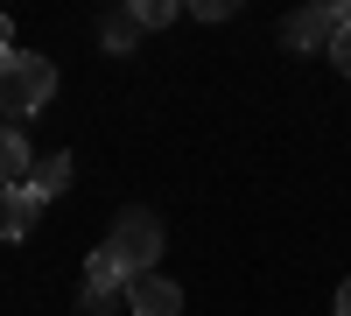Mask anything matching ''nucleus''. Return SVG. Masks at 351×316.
<instances>
[{
    "mask_svg": "<svg viewBox=\"0 0 351 316\" xmlns=\"http://www.w3.org/2000/svg\"><path fill=\"white\" fill-rule=\"evenodd\" d=\"M56 99V64L36 49H8L0 56V120L21 127V120H36V112Z\"/></svg>",
    "mask_w": 351,
    "mask_h": 316,
    "instance_id": "1",
    "label": "nucleus"
},
{
    "mask_svg": "<svg viewBox=\"0 0 351 316\" xmlns=\"http://www.w3.org/2000/svg\"><path fill=\"white\" fill-rule=\"evenodd\" d=\"M162 246H169L162 218H155V211H141V204H127L120 218H112V232H106V253L127 267V281L155 274V267H162Z\"/></svg>",
    "mask_w": 351,
    "mask_h": 316,
    "instance_id": "2",
    "label": "nucleus"
},
{
    "mask_svg": "<svg viewBox=\"0 0 351 316\" xmlns=\"http://www.w3.org/2000/svg\"><path fill=\"white\" fill-rule=\"evenodd\" d=\"M351 21V8H330V0H309V8H295V14H281V42L295 49V56H330V42H337V28Z\"/></svg>",
    "mask_w": 351,
    "mask_h": 316,
    "instance_id": "3",
    "label": "nucleus"
},
{
    "mask_svg": "<svg viewBox=\"0 0 351 316\" xmlns=\"http://www.w3.org/2000/svg\"><path fill=\"white\" fill-rule=\"evenodd\" d=\"M127 309V267L106 246L84 253V316H120Z\"/></svg>",
    "mask_w": 351,
    "mask_h": 316,
    "instance_id": "4",
    "label": "nucleus"
},
{
    "mask_svg": "<svg viewBox=\"0 0 351 316\" xmlns=\"http://www.w3.org/2000/svg\"><path fill=\"white\" fill-rule=\"evenodd\" d=\"M127 309L134 316H183V289L169 274H141V281H127Z\"/></svg>",
    "mask_w": 351,
    "mask_h": 316,
    "instance_id": "5",
    "label": "nucleus"
},
{
    "mask_svg": "<svg viewBox=\"0 0 351 316\" xmlns=\"http://www.w3.org/2000/svg\"><path fill=\"white\" fill-rule=\"evenodd\" d=\"M43 218V197H36V183H14V190H0V246H14V239H28V225Z\"/></svg>",
    "mask_w": 351,
    "mask_h": 316,
    "instance_id": "6",
    "label": "nucleus"
},
{
    "mask_svg": "<svg viewBox=\"0 0 351 316\" xmlns=\"http://www.w3.org/2000/svg\"><path fill=\"white\" fill-rule=\"evenodd\" d=\"M36 162H43V155H28V134H21V127H0V190L28 183V176H36Z\"/></svg>",
    "mask_w": 351,
    "mask_h": 316,
    "instance_id": "7",
    "label": "nucleus"
},
{
    "mask_svg": "<svg viewBox=\"0 0 351 316\" xmlns=\"http://www.w3.org/2000/svg\"><path fill=\"white\" fill-rule=\"evenodd\" d=\"M141 36H148V28L134 21V8L99 14V49H106V56H134V49H141Z\"/></svg>",
    "mask_w": 351,
    "mask_h": 316,
    "instance_id": "8",
    "label": "nucleus"
},
{
    "mask_svg": "<svg viewBox=\"0 0 351 316\" xmlns=\"http://www.w3.org/2000/svg\"><path fill=\"white\" fill-rule=\"evenodd\" d=\"M28 183H36L43 204H49V197H64V190H71V155H64V148H49V155L36 162V176H28Z\"/></svg>",
    "mask_w": 351,
    "mask_h": 316,
    "instance_id": "9",
    "label": "nucleus"
},
{
    "mask_svg": "<svg viewBox=\"0 0 351 316\" xmlns=\"http://www.w3.org/2000/svg\"><path fill=\"white\" fill-rule=\"evenodd\" d=\"M176 14H183L176 0H134V21H141V28H169Z\"/></svg>",
    "mask_w": 351,
    "mask_h": 316,
    "instance_id": "10",
    "label": "nucleus"
},
{
    "mask_svg": "<svg viewBox=\"0 0 351 316\" xmlns=\"http://www.w3.org/2000/svg\"><path fill=\"white\" fill-rule=\"evenodd\" d=\"M239 14V0H197V21H232Z\"/></svg>",
    "mask_w": 351,
    "mask_h": 316,
    "instance_id": "11",
    "label": "nucleus"
},
{
    "mask_svg": "<svg viewBox=\"0 0 351 316\" xmlns=\"http://www.w3.org/2000/svg\"><path fill=\"white\" fill-rule=\"evenodd\" d=\"M330 64H337V71H344V77H351V21H344V28H337V42H330Z\"/></svg>",
    "mask_w": 351,
    "mask_h": 316,
    "instance_id": "12",
    "label": "nucleus"
},
{
    "mask_svg": "<svg viewBox=\"0 0 351 316\" xmlns=\"http://www.w3.org/2000/svg\"><path fill=\"white\" fill-rule=\"evenodd\" d=\"M8 49H14V21L0 14V56H8Z\"/></svg>",
    "mask_w": 351,
    "mask_h": 316,
    "instance_id": "13",
    "label": "nucleus"
},
{
    "mask_svg": "<svg viewBox=\"0 0 351 316\" xmlns=\"http://www.w3.org/2000/svg\"><path fill=\"white\" fill-rule=\"evenodd\" d=\"M337 316H351V281H337Z\"/></svg>",
    "mask_w": 351,
    "mask_h": 316,
    "instance_id": "14",
    "label": "nucleus"
}]
</instances>
